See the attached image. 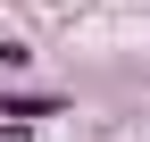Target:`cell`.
Segmentation results:
<instances>
[{"instance_id":"cell-1","label":"cell","mask_w":150,"mask_h":142,"mask_svg":"<svg viewBox=\"0 0 150 142\" xmlns=\"http://www.w3.org/2000/svg\"><path fill=\"white\" fill-rule=\"evenodd\" d=\"M0 117H8V126H50V117H67V100L59 92H0Z\"/></svg>"},{"instance_id":"cell-2","label":"cell","mask_w":150,"mask_h":142,"mask_svg":"<svg viewBox=\"0 0 150 142\" xmlns=\"http://www.w3.org/2000/svg\"><path fill=\"white\" fill-rule=\"evenodd\" d=\"M0 142H25V126H8V117H0Z\"/></svg>"}]
</instances>
